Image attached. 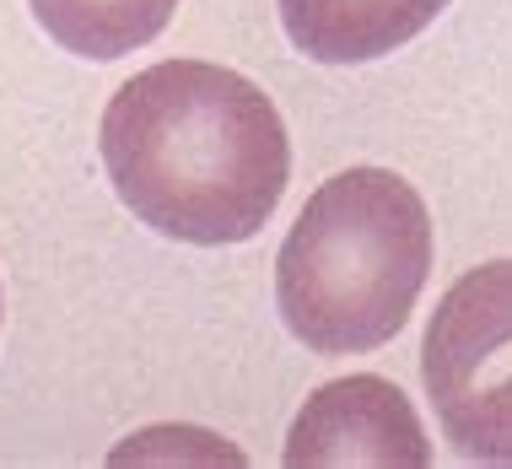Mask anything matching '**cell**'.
<instances>
[{
  "mask_svg": "<svg viewBox=\"0 0 512 469\" xmlns=\"http://www.w3.org/2000/svg\"><path fill=\"white\" fill-rule=\"evenodd\" d=\"M103 168L124 211L173 243L259 238L292 178L281 108L243 71L162 60L103 108Z\"/></svg>",
  "mask_w": 512,
  "mask_h": 469,
  "instance_id": "6da1fadb",
  "label": "cell"
},
{
  "mask_svg": "<svg viewBox=\"0 0 512 469\" xmlns=\"http://www.w3.org/2000/svg\"><path fill=\"white\" fill-rule=\"evenodd\" d=\"M432 275V216L389 168H345L318 184L275 254L286 329L318 356L389 346Z\"/></svg>",
  "mask_w": 512,
  "mask_h": 469,
  "instance_id": "7a4b0ae2",
  "label": "cell"
},
{
  "mask_svg": "<svg viewBox=\"0 0 512 469\" xmlns=\"http://www.w3.org/2000/svg\"><path fill=\"white\" fill-rule=\"evenodd\" d=\"M421 378L469 464H512V259L464 270L426 319Z\"/></svg>",
  "mask_w": 512,
  "mask_h": 469,
  "instance_id": "3957f363",
  "label": "cell"
},
{
  "mask_svg": "<svg viewBox=\"0 0 512 469\" xmlns=\"http://www.w3.org/2000/svg\"><path fill=\"white\" fill-rule=\"evenodd\" d=\"M281 459L292 469H351V464L421 469L432 464V443H426L415 405L389 378L356 372V378L324 383L297 410Z\"/></svg>",
  "mask_w": 512,
  "mask_h": 469,
  "instance_id": "277c9868",
  "label": "cell"
},
{
  "mask_svg": "<svg viewBox=\"0 0 512 469\" xmlns=\"http://www.w3.org/2000/svg\"><path fill=\"white\" fill-rule=\"evenodd\" d=\"M297 54L318 65H367L421 38L448 0H275Z\"/></svg>",
  "mask_w": 512,
  "mask_h": 469,
  "instance_id": "5b68a950",
  "label": "cell"
},
{
  "mask_svg": "<svg viewBox=\"0 0 512 469\" xmlns=\"http://www.w3.org/2000/svg\"><path fill=\"white\" fill-rule=\"evenodd\" d=\"M38 27L81 60H124L162 38L178 0H27Z\"/></svg>",
  "mask_w": 512,
  "mask_h": 469,
  "instance_id": "8992f818",
  "label": "cell"
},
{
  "mask_svg": "<svg viewBox=\"0 0 512 469\" xmlns=\"http://www.w3.org/2000/svg\"><path fill=\"white\" fill-rule=\"evenodd\" d=\"M0 313H6V302H0Z\"/></svg>",
  "mask_w": 512,
  "mask_h": 469,
  "instance_id": "52a82bcc",
  "label": "cell"
}]
</instances>
